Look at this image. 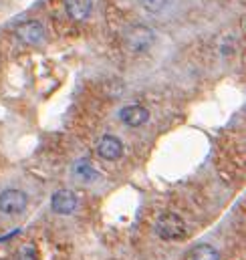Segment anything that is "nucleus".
<instances>
[{
  "mask_svg": "<svg viewBox=\"0 0 246 260\" xmlns=\"http://www.w3.org/2000/svg\"><path fill=\"white\" fill-rule=\"evenodd\" d=\"M26 204H28V198L22 190H4L0 194V212L2 214H8V216H18L26 210Z\"/></svg>",
  "mask_w": 246,
  "mask_h": 260,
  "instance_id": "nucleus-3",
  "label": "nucleus"
},
{
  "mask_svg": "<svg viewBox=\"0 0 246 260\" xmlns=\"http://www.w3.org/2000/svg\"><path fill=\"white\" fill-rule=\"evenodd\" d=\"M16 37L30 47H39L45 41V26L39 20H28L16 28Z\"/></svg>",
  "mask_w": 246,
  "mask_h": 260,
  "instance_id": "nucleus-4",
  "label": "nucleus"
},
{
  "mask_svg": "<svg viewBox=\"0 0 246 260\" xmlns=\"http://www.w3.org/2000/svg\"><path fill=\"white\" fill-rule=\"evenodd\" d=\"M139 4H141L143 10H147L149 14H162V12L170 6V0H139Z\"/></svg>",
  "mask_w": 246,
  "mask_h": 260,
  "instance_id": "nucleus-11",
  "label": "nucleus"
},
{
  "mask_svg": "<svg viewBox=\"0 0 246 260\" xmlns=\"http://www.w3.org/2000/svg\"><path fill=\"white\" fill-rule=\"evenodd\" d=\"M156 234L162 238V240H168V242H174V240H184L188 236V228H186V222L178 216V214H162L156 222Z\"/></svg>",
  "mask_w": 246,
  "mask_h": 260,
  "instance_id": "nucleus-1",
  "label": "nucleus"
},
{
  "mask_svg": "<svg viewBox=\"0 0 246 260\" xmlns=\"http://www.w3.org/2000/svg\"><path fill=\"white\" fill-rule=\"evenodd\" d=\"M153 32L147 28V26H131L127 32H125V45L131 53L135 55H141V53H147L153 45Z\"/></svg>",
  "mask_w": 246,
  "mask_h": 260,
  "instance_id": "nucleus-2",
  "label": "nucleus"
},
{
  "mask_svg": "<svg viewBox=\"0 0 246 260\" xmlns=\"http://www.w3.org/2000/svg\"><path fill=\"white\" fill-rule=\"evenodd\" d=\"M190 260H220V252L212 244H198L192 248Z\"/></svg>",
  "mask_w": 246,
  "mask_h": 260,
  "instance_id": "nucleus-9",
  "label": "nucleus"
},
{
  "mask_svg": "<svg viewBox=\"0 0 246 260\" xmlns=\"http://www.w3.org/2000/svg\"><path fill=\"white\" fill-rule=\"evenodd\" d=\"M79 206V200H77V194L71 192V190H59L55 192L53 198H51V208L55 214H61V216H69L77 210Z\"/></svg>",
  "mask_w": 246,
  "mask_h": 260,
  "instance_id": "nucleus-5",
  "label": "nucleus"
},
{
  "mask_svg": "<svg viewBox=\"0 0 246 260\" xmlns=\"http://www.w3.org/2000/svg\"><path fill=\"white\" fill-rule=\"evenodd\" d=\"M65 10L71 20L85 22L93 14V0H65Z\"/></svg>",
  "mask_w": 246,
  "mask_h": 260,
  "instance_id": "nucleus-8",
  "label": "nucleus"
},
{
  "mask_svg": "<svg viewBox=\"0 0 246 260\" xmlns=\"http://www.w3.org/2000/svg\"><path fill=\"white\" fill-rule=\"evenodd\" d=\"M20 260H37L35 248L33 246H22L20 248Z\"/></svg>",
  "mask_w": 246,
  "mask_h": 260,
  "instance_id": "nucleus-12",
  "label": "nucleus"
},
{
  "mask_svg": "<svg viewBox=\"0 0 246 260\" xmlns=\"http://www.w3.org/2000/svg\"><path fill=\"white\" fill-rule=\"evenodd\" d=\"M119 119L127 127H141L149 119V111L141 105H127L119 111Z\"/></svg>",
  "mask_w": 246,
  "mask_h": 260,
  "instance_id": "nucleus-7",
  "label": "nucleus"
},
{
  "mask_svg": "<svg viewBox=\"0 0 246 260\" xmlns=\"http://www.w3.org/2000/svg\"><path fill=\"white\" fill-rule=\"evenodd\" d=\"M73 174H75L81 182H93V180L97 178L95 168H93L91 161H87V159H79V161L75 164V168H73Z\"/></svg>",
  "mask_w": 246,
  "mask_h": 260,
  "instance_id": "nucleus-10",
  "label": "nucleus"
},
{
  "mask_svg": "<svg viewBox=\"0 0 246 260\" xmlns=\"http://www.w3.org/2000/svg\"><path fill=\"white\" fill-rule=\"evenodd\" d=\"M97 153L107 159V161H115L123 155V143L121 139H117L115 135H103L97 143Z\"/></svg>",
  "mask_w": 246,
  "mask_h": 260,
  "instance_id": "nucleus-6",
  "label": "nucleus"
}]
</instances>
